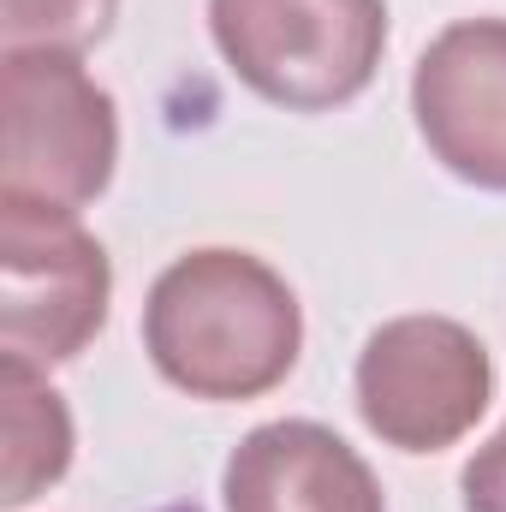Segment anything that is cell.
I'll return each mask as SVG.
<instances>
[{"label": "cell", "mask_w": 506, "mask_h": 512, "mask_svg": "<svg viewBox=\"0 0 506 512\" xmlns=\"http://www.w3.org/2000/svg\"><path fill=\"white\" fill-rule=\"evenodd\" d=\"M114 298L102 239L72 215L24 197H0V346L30 364L78 358Z\"/></svg>", "instance_id": "obj_5"}, {"label": "cell", "mask_w": 506, "mask_h": 512, "mask_svg": "<svg viewBox=\"0 0 506 512\" xmlns=\"http://www.w3.org/2000/svg\"><path fill=\"white\" fill-rule=\"evenodd\" d=\"M120 0H0V48L84 54L114 30Z\"/></svg>", "instance_id": "obj_9"}, {"label": "cell", "mask_w": 506, "mask_h": 512, "mask_svg": "<svg viewBox=\"0 0 506 512\" xmlns=\"http://www.w3.org/2000/svg\"><path fill=\"white\" fill-rule=\"evenodd\" d=\"M0 197L84 209L120 161L114 96L66 48H0Z\"/></svg>", "instance_id": "obj_2"}, {"label": "cell", "mask_w": 506, "mask_h": 512, "mask_svg": "<svg viewBox=\"0 0 506 512\" xmlns=\"http://www.w3.org/2000/svg\"><path fill=\"white\" fill-rule=\"evenodd\" d=\"M227 512H387L364 453L310 417L256 423L221 471Z\"/></svg>", "instance_id": "obj_7"}, {"label": "cell", "mask_w": 506, "mask_h": 512, "mask_svg": "<svg viewBox=\"0 0 506 512\" xmlns=\"http://www.w3.org/2000/svg\"><path fill=\"white\" fill-rule=\"evenodd\" d=\"M0 507H30L72 465V411L42 376V364L0 352Z\"/></svg>", "instance_id": "obj_8"}, {"label": "cell", "mask_w": 506, "mask_h": 512, "mask_svg": "<svg viewBox=\"0 0 506 512\" xmlns=\"http://www.w3.org/2000/svg\"><path fill=\"white\" fill-rule=\"evenodd\" d=\"M209 36L262 102L328 114L370 90L387 48V0H209Z\"/></svg>", "instance_id": "obj_3"}, {"label": "cell", "mask_w": 506, "mask_h": 512, "mask_svg": "<svg viewBox=\"0 0 506 512\" xmlns=\"http://www.w3.org/2000/svg\"><path fill=\"white\" fill-rule=\"evenodd\" d=\"M143 352L167 387L209 405H245L292 376L304 310L274 262L203 245L155 274L143 298Z\"/></svg>", "instance_id": "obj_1"}, {"label": "cell", "mask_w": 506, "mask_h": 512, "mask_svg": "<svg viewBox=\"0 0 506 512\" xmlns=\"http://www.w3.org/2000/svg\"><path fill=\"white\" fill-rule=\"evenodd\" d=\"M459 495H465V512H506V423L465 459Z\"/></svg>", "instance_id": "obj_10"}, {"label": "cell", "mask_w": 506, "mask_h": 512, "mask_svg": "<svg viewBox=\"0 0 506 512\" xmlns=\"http://www.w3.org/2000/svg\"><path fill=\"white\" fill-rule=\"evenodd\" d=\"M411 120L453 179L506 191V18H459L417 54Z\"/></svg>", "instance_id": "obj_6"}, {"label": "cell", "mask_w": 506, "mask_h": 512, "mask_svg": "<svg viewBox=\"0 0 506 512\" xmlns=\"http://www.w3.org/2000/svg\"><path fill=\"white\" fill-rule=\"evenodd\" d=\"M358 417L393 453H441L465 441L489 399H495V358L489 346L435 310L393 316L358 352Z\"/></svg>", "instance_id": "obj_4"}]
</instances>
